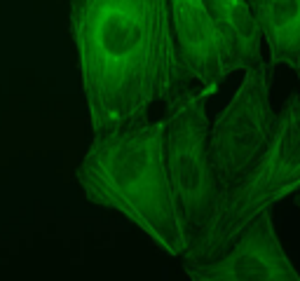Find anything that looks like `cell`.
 <instances>
[{
  "label": "cell",
  "instance_id": "1",
  "mask_svg": "<svg viewBox=\"0 0 300 281\" xmlns=\"http://www.w3.org/2000/svg\"><path fill=\"white\" fill-rule=\"evenodd\" d=\"M73 26L96 131L148 120L185 82L169 0H75Z\"/></svg>",
  "mask_w": 300,
  "mask_h": 281
},
{
  "label": "cell",
  "instance_id": "2",
  "mask_svg": "<svg viewBox=\"0 0 300 281\" xmlns=\"http://www.w3.org/2000/svg\"><path fill=\"white\" fill-rule=\"evenodd\" d=\"M80 183L94 204L113 209L171 258H181L190 230L171 188L162 120L99 131L80 167Z\"/></svg>",
  "mask_w": 300,
  "mask_h": 281
},
{
  "label": "cell",
  "instance_id": "3",
  "mask_svg": "<svg viewBox=\"0 0 300 281\" xmlns=\"http://www.w3.org/2000/svg\"><path fill=\"white\" fill-rule=\"evenodd\" d=\"M300 192V84L277 110V124L254 167L221 192L207 218L178 260H209L263 209H275Z\"/></svg>",
  "mask_w": 300,
  "mask_h": 281
},
{
  "label": "cell",
  "instance_id": "4",
  "mask_svg": "<svg viewBox=\"0 0 300 281\" xmlns=\"http://www.w3.org/2000/svg\"><path fill=\"white\" fill-rule=\"evenodd\" d=\"M209 99L200 84L183 82L162 101L164 164L190 239L214 213L223 192L209 152Z\"/></svg>",
  "mask_w": 300,
  "mask_h": 281
},
{
  "label": "cell",
  "instance_id": "5",
  "mask_svg": "<svg viewBox=\"0 0 300 281\" xmlns=\"http://www.w3.org/2000/svg\"><path fill=\"white\" fill-rule=\"evenodd\" d=\"M272 84L275 66L263 59L244 70L228 106L209 122V152L221 190L232 188L254 167L275 131Z\"/></svg>",
  "mask_w": 300,
  "mask_h": 281
},
{
  "label": "cell",
  "instance_id": "6",
  "mask_svg": "<svg viewBox=\"0 0 300 281\" xmlns=\"http://www.w3.org/2000/svg\"><path fill=\"white\" fill-rule=\"evenodd\" d=\"M193 281H300L275 225V209H263L209 260H181Z\"/></svg>",
  "mask_w": 300,
  "mask_h": 281
},
{
  "label": "cell",
  "instance_id": "7",
  "mask_svg": "<svg viewBox=\"0 0 300 281\" xmlns=\"http://www.w3.org/2000/svg\"><path fill=\"white\" fill-rule=\"evenodd\" d=\"M169 16L181 77L200 84L209 96H216L230 73L204 0H169Z\"/></svg>",
  "mask_w": 300,
  "mask_h": 281
},
{
  "label": "cell",
  "instance_id": "8",
  "mask_svg": "<svg viewBox=\"0 0 300 281\" xmlns=\"http://www.w3.org/2000/svg\"><path fill=\"white\" fill-rule=\"evenodd\" d=\"M225 54L228 73L263 61V38L254 14V0H204Z\"/></svg>",
  "mask_w": 300,
  "mask_h": 281
},
{
  "label": "cell",
  "instance_id": "9",
  "mask_svg": "<svg viewBox=\"0 0 300 281\" xmlns=\"http://www.w3.org/2000/svg\"><path fill=\"white\" fill-rule=\"evenodd\" d=\"M268 63L286 66L300 77V0H254Z\"/></svg>",
  "mask_w": 300,
  "mask_h": 281
},
{
  "label": "cell",
  "instance_id": "10",
  "mask_svg": "<svg viewBox=\"0 0 300 281\" xmlns=\"http://www.w3.org/2000/svg\"><path fill=\"white\" fill-rule=\"evenodd\" d=\"M293 204L300 209V192H298V195H293Z\"/></svg>",
  "mask_w": 300,
  "mask_h": 281
}]
</instances>
